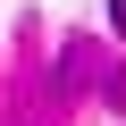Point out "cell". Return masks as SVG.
Returning a JSON list of instances; mask_svg holds the SVG:
<instances>
[{
	"mask_svg": "<svg viewBox=\"0 0 126 126\" xmlns=\"http://www.w3.org/2000/svg\"><path fill=\"white\" fill-rule=\"evenodd\" d=\"M109 34H126V0H109Z\"/></svg>",
	"mask_w": 126,
	"mask_h": 126,
	"instance_id": "1",
	"label": "cell"
}]
</instances>
